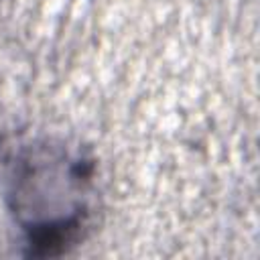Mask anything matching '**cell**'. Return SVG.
Instances as JSON below:
<instances>
[{"instance_id": "cell-1", "label": "cell", "mask_w": 260, "mask_h": 260, "mask_svg": "<svg viewBox=\"0 0 260 260\" xmlns=\"http://www.w3.org/2000/svg\"><path fill=\"white\" fill-rule=\"evenodd\" d=\"M95 160L49 140L18 148L10 162L6 205L24 256L55 258L83 240L91 217Z\"/></svg>"}]
</instances>
